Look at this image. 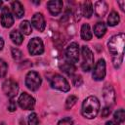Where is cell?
Instances as JSON below:
<instances>
[{"label": "cell", "mask_w": 125, "mask_h": 125, "mask_svg": "<svg viewBox=\"0 0 125 125\" xmlns=\"http://www.w3.org/2000/svg\"><path fill=\"white\" fill-rule=\"evenodd\" d=\"M124 38V33H119L117 35L112 36L107 43L108 50L112 55V62L115 68H119L123 62Z\"/></svg>", "instance_id": "cell-1"}, {"label": "cell", "mask_w": 125, "mask_h": 125, "mask_svg": "<svg viewBox=\"0 0 125 125\" xmlns=\"http://www.w3.org/2000/svg\"><path fill=\"white\" fill-rule=\"evenodd\" d=\"M100 110V102L95 96H89L86 98L82 104V115L85 118L93 119L95 118Z\"/></svg>", "instance_id": "cell-2"}, {"label": "cell", "mask_w": 125, "mask_h": 125, "mask_svg": "<svg viewBox=\"0 0 125 125\" xmlns=\"http://www.w3.org/2000/svg\"><path fill=\"white\" fill-rule=\"evenodd\" d=\"M81 52L83 58V62L81 64V67L85 72H88L92 69L94 65V55L88 46H83Z\"/></svg>", "instance_id": "cell-3"}, {"label": "cell", "mask_w": 125, "mask_h": 125, "mask_svg": "<svg viewBox=\"0 0 125 125\" xmlns=\"http://www.w3.org/2000/svg\"><path fill=\"white\" fill-rule=\"evenodd\" d=\"M50 84L54 89H57L62 92H67L70 90V85L67 82V80L60 74H54L50 79Z\"/></svg>", "instance_id": "cell-4"}, {"label": "cell", "mask_w": 125, "mask_h": 125, "mask_svg": "<svg viewBox=\"0 0 125 125\" xmlns=\"http://www.w3.org/2000/svg\"><path fill=\"white\" fill-rule=\"evenodd\" d=\"M41 77L36 71H29L25 76V85L31 91H36L41 85Z\"/></svg>", "instance_id": "cell-5"}, {"label": "cell", "mask_w": 125, "mask_h": 125, "mask_svg": "<svg viewBox=\"0 0 125 125\" xmlns=\"http://www.w3.org/2000/svg\"><path fill=\"white\" fill-rule=\"evenodd\" d=\"M65 57L70 63H75L79 61V45L76 42L70 43L65 49Z\"/></svg>", "instance_id": "cell-6"}, {"label": "cell", "mask_w": 125, "mask_h": 125, "mask_svg": "<svg viewBox=\"0 0 125 125\" xmlns=\"http://www.w3.org/2000/svg\"><path fill=\"white\" fill-rule=\"evenodd\" d=\"M2 90L7 97H9L10 99H13L19 92V85L15 80L7 79L4 81L2 85Z\"/></svg>", "instance_id": "cell-7"}, {"label": "cell", "mask_w": 125, "mask_h": 125, "mask_svg": "<svg viewBox=\"0 0 125 125\" xmlns=\"http://www.w3.org/2000/svg\"><path fill=\"white\" fill-rule=\"evenodd\" d=\"M28 52L32 56L41 55L44 52V45L40 38L34 37L28 42Z\"/></svg>", "instance_id": "cell-8"}, {"label": "cell", "mask_w": 125, "mask_h": 125, "mask_svg": "<svg viewBox=\"0 0 125 125\" xmlns=\"http://www.w3.org/2000/svg\"><path fill=\"white\" fill-rule=\"evenodd\" d=\"M18 103H19V105H20L22 109L28 110V109H32V108L34 107L35 100H34V98L31 97L30 95H28L27 93L23 92V93H21V96L19 97Z\"/></svg>", "instance_id": "cell-9"}, {"label": "cell", "mask_w": 125, "mask_h": 125, "mask_svg": "<svg viewBox=\"0 0 125 125\" xmlns=\"http://www.w3.org/2000/svg\"><path fill=\"white\" fill-rule=\"evenodd\" d=\"M92 76L97 81H101L104 78V76H105V61L104 59H100L98 61V62H96Z\"/></svg>", "instance_id": "cell-10"}, {"label": "cell", "mask_w": 125, "mask_h": 125, "mask_svg": "<svg viewBox=\"0 0 125 125\" xmlns=\"http://www.w3.org/2000/svg\"><path fill=\"white\" fill-rule=\"evenodd\" d=\"M103 97L104 99L105 104L110 107L115 104V92L111 85L106 84L103 89Z\"/></svg>", "instance_id": "cell-11"}, {"label": "cell", "mask_w": 125, "mask_h": 125, "mask_svg": "<svg viewBox=\"0 0 125 125\" xmlns=\"http://www.w3.org/2000/svg\"><path fill=\"white\" fill-rule=\"evenodd\" d=\"M0 21H1V24L6 27V28H9L13 25L14 23V18L9 10L8 7H3L2 8V12H1V17H0Z\"/></svg>", "instance_id": "cell-12"}, {"label": "cell", "mask_w": 125, "mask_h": 125, "mask_svg": "<svg viewBox=\"0 0 125 125\" xmlns=\"http://www.w3.org/2000/svg\"><path fill=\"white\" fill-rule=\"evenodd\" d=\"M31 23L39 31H43L45 29V26H46L45 19L41 13H36L33 15V17L31 19Z\"/></svg>", "instance_id": "cell-13"}, {"label": "cell", "mask_w": 125, "mask_h": 125, "mask_svg": "<svg viewBox=\"0 0 125 125\" xmlns=\"http://www.w3.org/2000/svg\"><path fill=\"white\" fill-rule=\"evenodd\" d=\"M47 6H48V10L51 13V15L58 16L62 10L63 3L61 0H52L47 3Z\"/></svg>", "instance_id": "cell-14"}, {"label": "cell", "mask_w": 125, "mask_h": 125, "mask_svg": "<svg viewBox=\"0 0 125 125\" xmlns=\"http://www.w3.org/2000/svg\"><path fill=\"white\" fill-rule=\"evenodd\" d=\"M107 12V4L104 1H97L95 3V13L97 17L103 18Z\"/></svg>", "instance_id": "cell-15"}, {"label": "cell", "mask_w": 125, "mask_h": 125, "mask_svg": "<svg viewBox=\"0 0 125 125\" xmlns=\"http://www.w3.org/2000/svg\"><path fill=\"white\" fill-rule=\"evenodd\" d=\"M106 32V25L103 21H99L94 26V33L98 38H102Z\"/></svg>", "instance_id": "cell-16"}, {"label": "cell", "mask_w": 125, "mask_h": 125, "mask_svg": "<svg viewBox=\"0 0 125 125\" xmlns=\"http://www.w3.org/2000/svg\"><path fill=\"white\" fill-rule=\"evenodd\" d=\"M12 10L14 12V14L16 15V17L18 19L21 18L23 15H24V9H23V6L21 5V2L19 1H14L12 3Z\"/></svg>", "instance_id": "cell-17"}, {"label": "cell", "mask_w": 125, "mask_h": 125, "mask_svg": "<svg viewBox=\"0 0 125 125\" xmlns=\"http://www.w3.org/2000/svg\"><path fill=\"white\" fill-rule=\"evenodd\" d=\"M81 14L85 17V18H91V16L93 15V5L90 1H85L82 4L81 7Z\"/></svg>", "instance_id": "cell-18"}, {"label": "cell", "mask_w": 125, "mask_h": 125, "mask_svg": "<svg viewBox=\"0 0 125 125\" xmlns=\"http://www.w3.org/2000/svg\"><path fill=\"white\" fill-rule=\"evenodd\" d=\"M81 38L86 41H89L92 39V32L90 29V25L88 23H84L81 26Z\"/></svg>", "instance_id": "cell-19"}, {"label": "cell", "mask_w": 125, "mask_h": 125, "mask_svg": "<svg viewBox=\"0 0 125 125\" xmlns=\"http://www.w3.org/2000/svg\"><path fill=\"white\" fill-rule=\"evenodd\" d=\"M10 38L11 40L16 44V45H21L23 41V37H22V34L19 31V30H12L11 33H10Z\"/></svg>", "instance_id": "cell-20"}, {"label": "cell", "mask_w": 125, "mask_h": 125, "mask_svg": "<svg viewBox=\"0 0 125 125\" xmlns=\"http://www.w3.org/2000/svg\"><path fill=\"white\" fill-rule=\"evenodd\" d=\"M20 29H21V33L24 34V35H29L32 32V27H31V23L28 21H22L20 24Z\"/></svg>", "instance_id": "cell-21"}, {"label": "cell", "mask_w": 125, "mask_h": 125, "mask_svg": "<svg viewBox=\"0 0 125 125\" xmlns=\"http://www.w3.org/2000/svg\"><path fill=\"white\" fill-rule=\"evenodd\" d=\"M119 21H120V18H119V15L117 14V12L112 11L107 18V24L109 26H114L119 23Z\"/></svg>", "instance_id": "cell-22"}, {"label": "cell", "mask_w": 125, "mask_h": 125, "mask_svg": "<svg viewBox=\"0 0 125 125\" xmlns=\"http://www.w3.org/2000/svg\"><path fill=\"white\" fill-rule=\"evenodd\" d=\"M61 69L64 72V73H66L67 75H69V76H71V75H73V73H74V71H75V66L72 64V63H70V62H63L61 66Z\"/></svg>", "instance_id": "cell-23"}, {"label": "cell", "mask_w": 125, "mask_h": 125, "mask_svg": "<svg viewBox=\"0 0 125 125\" xmlns=\"http://www.w3.org/2000/svg\"><path fill=\"white\" fill-rule=\"evenodd\" d=\"M114 119L117 121V123H122L125 120V111L123 108H119L114 113Z\"/></svg>", "instance_id": "cell-24"}, {"label": "cell", "mask_w": 125, "mask_h": 125, "mask_svg": "<svg viewBox=\"0 0 125 125\" xmlns=\"http://www.w3.org/2000/svg\"><path fill=\"white\" fill-rule=\"evenodd\" d=\"M78 101V98L77 97H75V96H69L67 99H66V101H65V109H70V108H72L73 107V105L76 104V102Z\"/></svg>", "instance_id": "cell-25"}, {"label": "cell", "mask_w": 125, "mask_h": 125, "mask_svg": "<svg viewBox=\"0 0 125 125\" xmlns=\"http://www.w3.org/2000/svg\"><path fill=\"white\" fill-rule=\"evenodd\" d=\"M7 70H8V65L6 63V62L2 59H0V78L4 77L7 73Z\"/></svg>", "instance_id": "cell-26"}, {"label": "cell", "mask_w": 125, "mask_h": 125, "mask_svg": "<svg viewBox=\"0 0 125 125\" xmlns=\"http://www.w3.org/2000/svg\"><path fill=\"white\" fill-rule=\"evenodd\" d=\"M11 52H12V57L14 58V60L19 61V60H21V59L22 58V53H21V51L20 49L13 47V48L11 49Z\"/></svg>", "instance_id": "cell-27"}, {"label": "cell", "mask_w": 125, "mask_h": 125, "mask_svg": "<svg viewBox=\"0 0 125 125\" xmlns=\"http://www.w3.org/2000/svg\"><path fill=\"white\" fill-rule=\"evenodd\" d=\"M27 121H28V125H39V120L35 112H32L31 114H29Z\"/></svg>", "instance_id": "cell-28"}, {"label": "cell", "mask_w": 125, "mask_h": 125, "mask_svg": "<svg viewBox=\"0 0 125 125\" xmlns=\"http://www.w3.org/2000/svg\"><path fill=\"white\" fill-rule=\"evenodd\" d=\"M73 121L70 117H64L58 122V125H72Z\"/></svg>", "instance_id": "cell-29"}, {"label": "cell", "mask_w": 125, "mask_h": 125, "mask_svg": "<svg viewBox=\"0 0 125 125\" xmlns=\"http://www.w3.org/2000/svg\"><path fill=\"white\" fill-rule=\"evenodd\" d=\"M72 83H73L74 86L78 87V86L82 85V83H83V79H82V77H81L80 75H76V76H74V77L72 78Z\"/></svg>", "instance_id": "cell-30"}, {"label": "cell", "mask_w": 125, "mask_h": 125, "mask_svg": "<svg viewBox=\"0 0 125 125\" xmlns=\"http://www.w3.org/2000/svg\"><path fill=\"white\" fill-rule=\"evenodd\" d=\"M16 109H17V104L13 99H11L9 104H8V110L11 112H14Z\"/></svg>", "instance_id": "cell-31"}, {"label": "cell", "mask_w": 125, "mask_h": 125, "mask_svg": "<svg viewBox=\"0 0 125 125\" xmlns=\"http://www.w3.org/2000/svg\"><path fill=\"white\" fill-rule=\"evenodd\" d=\"M110 112H111L110 107H109V106H105V107H104V108L102 109V113H101V115H102L103 118H105V117H107V116L110 114Z\"/></svg>", "instance_id": "cell-32"}, {"label": "cell", "mask_w": 125, "mask_h": 125, "mask_svg": "<svg viewBox=\"0 0 125 125\" xmlns=\"http://www.w3.org/2000/svg\"><path fill=\"white\" fill-rule=\"evenodd\" d=\"M118 4L120 5V9H121L122 11H124V4H125V1H119Z\"/></svg>", "instance_id": "cell-33"}, {"label": "cell", "mask_w": 125, "mask_h": 125, "mask_svg": "<svg viewBox=\"0 0 125 125\" xmlns=\"http://www.w3.org/2000/svg\"><path fill=\"white\" fill-rule=\"evenodd\" d=\"M105 125H119V124L117 122H115V121H107L105 123Z\"/></svg>", "instance_id": "cell-34"}, {"label": "cell", "mask_w": 125, "mask_h": 125, "mask_svg": "<svg viewBox=\"0 0 125 125\" xmlns=\"http://www.w3.org/2000/svg\"><path fill=\"white\" fill-rule=\"evenodd\" d=\"M3 47H4V40L0 37V51L3 49Z\"/></svg>", "instance_id": "cell-35"}, {"label": "cell", "mask_w": 125, "mask_h": 125, "mask_svg": "<svg viewBox=\"0 0 125 125\" xmlns=\"http://www.w3.org/2000/svg\"><path fill=\"white\" fill-rule=\"evenodd\" d=\"M2 4H3V2L2 1H0V9H2L1 7H2Z\"/></svg>", "instance_id": "cell-36"}, {"label": "cell", "mask_w": 125, "mask_h": 125, "mask_svg": "<svg viewBox=\"0 0 125 125\" xmlns=\"http://www.w3.org/2000/svg\"><path fill=\"white\" fill-rule=\"evenodd\" d=\"M0 125H6L5 122H0Z\"/></svg>", "instance_id": "cell-37"}]
</instances>
